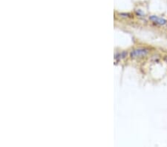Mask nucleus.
Masks as SVG:
<instances>
[{"instance_id":"nucleus-1","label":"nucleus","mask_w":167,"mask_h":147,"mask_svg":"<svg viewBox=\"0 0 167 147\" xmlns=\"http://www.w3.org/2000/svg\"><path fill=\"white\" fill-rule=\"evenodd\" d=\"M149 52V50L146 48H139L131 51L130 57L132 58H139L146 57Z\"/></svg>"},{"instance_id":"nucleus-2","label":"nucleus","mask_w":167,"mask_h":147,"mask_svg":"<svg viewBox=\"0 0 167 147\" xmlns=\"http://www.w3.org/2000/svg\"><path fill=\"white\" fill-rule=\"evenodd\" d=\"M149 20H150L151 21H152L154 23H156L160 25H164L167 23V20L166 19L155 16V15H151V16L149 17Z\"/></svg>"},{"instance_id":"nucleus-3","label":"nucleus","mask_w":167,"mask_h":147,"mask_svg":"<svg viewBox=\"0 0 167 147\" xmlns=\"http://www.w3.org/2000/svg\"><path fill=\"white\" fill-rule=\"evenodd\" d=\"M126 55L127 52H125V51H123V52L121 53H117L114 56V59L117 60H121V59L125 58V57H126Z\"/></svg>"},{"instance_id":"nucleus-4","label":"nucleus","mask_w":167,"mask_h":147,"mask_svg":"<svg viewBox=\"0 0 167 147\" xmlns=\"http://www.w3.org/2000/svg\"><path fill=\"white\" fill-rule=\"evenodd\" d=\"M136 13H137V15H138V16H140V17H143L144 15V13L142 11H141V10L140 9H138V10H136Z\"/></svg>"}]
</instances>
